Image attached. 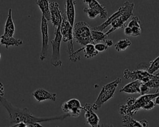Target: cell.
<instances>
[{"instance_id": "cell-1", "label": "cell", "mask_w": 159, "mask_h": 127, "mask_svg": "<svg viewBox=\"0 0 159 127\" xmlns=\"http://www.w3.org/2000/svg\"><path fill=\"white\" fill-rule=\"evenodd\" d=\"M0 102L7 110L11 123H23L25 125L33 123H40L44 121H49L53 120H63L69 117L67 113L60 116L52 117H37L34 115L27 108H21L14 107L7 99L4 97H0Z\"/></svg>"}, {"instance_id": "cell-2", "label": "cell", "mask_w": 159, "mask_h": 127, "mask_svg": "<svg viewBox=\"0 0 159 127\" xmlns=\"http://www.w3.org/2000/svg\"><path fill=\"white\" fill-rule=\"evenodd\" d=\"M159 95V90L158 89L155 93L140 95L137 99L129 97L125 103H121L119 106V113L124 116L132 117L139 110L144 109L147 103L153 100Z\"/></svg>"}, {"instance_id": "cell-3", "label": "cell", "mask_w": 159, "mask_h": 127, "mask_svg": "<svg viewBox=\"0 0 159 127\" xmlns=\"http://www.w3.org/2000/svg\"><path fill=\"white\" fill-rule=\"evenodd\" d=\"M91 27L85 22L80 21L73 27V37L80 45L84 46L88 44H94L91 33Z\"/></svg>"}, {"instance_id": "cell-4", "label": "cell", "mask_w": 159, "mask_h": 127, "mask_svg": "<svg viewBox=\"0 0 159 127\" xmlns=\"http://www.w3.org/2000/svg\"><path fill=\"white\" fill-rule=\"evenodd\" d=\"M122 79L120 77L116 79L112 82L105 84L101 89V90L96 100V101L91 104V108L93 110H98L101 105L108 101L110 99L113 97L116 88L121 82Z\"/></svg>"}, {"instance_id": "cell-5", "label": "cell", "mask_w": 159, "mask_h": 127, "mask_svg": "<svg viewBox=\"0 0 159 127\" xmlns=\"http://www.w3.org/2000/svg\"><path fill=\"white\" fill-rule=\"evenodd\" d=\"M122 7V14L116 18L111 24V28L105 33L107 37L109 34L114 32L116 30L123 28L125 25V22L133 15V11L134 8V3L130 2L129 1H125Z\"/></svg>"}, {"instance_id": "cell-6", "label": "cell", "mask_w": 159, "mask_h": 127, "mask_svg": "<svg viewBox=\"0 0 159 127\" xmlns=\"http://www.w3.org/2000/svg\"><path fill=\"white\" fill-rule=\"evenodd\" d=\"M60 31L61 35L62 41L68 43L67 52L69 55V59L73 61V55L75 51L74 50L73 43V27L67 20L65 14L62 15V22L60 25Z\"/></svg>"}, {"instance_id": "cell-7", "label": "cell", "mask_w": 159, "mask_h": 127, "mask_svg": "<svg viewBox=\"0 0 159 127\" xmlns=\"http://www.w3.org/2000/svg\"><path fill=\"white\" fill-rule=\"evenodd\" d=\"M60 28V26L55 29V37L50 42L52 46V54L50 63L51 64L55 67H61L62 66V61L60 59V45L62 37Z\"/></svg>"}, {"instance_id": "cell-8", "label": "cell", "mask_w": 159, "mask_h": 127, "mask_svg": "<svg viewBox=\"0 0 159 127\" xmlns=\"http://www.w3.org/2000/svg\"><path fill=\"white\" fill-rule=\"evenodd\" d=\"M124 77L125 79H131L134 81H138L142 84H145L150 79L154 78L155 75L150 74L145 69H137L130 71L125 69L124 71Z\"/></svg>"}, {"instance_id": "cell-9", "label": "cell", "mask_w": 159, "mask_h": 127, "mask_svg": "<svg viewBox=\"0 0 159 127\" xmlns=\"http://www.w3.org/2000/svg\"><path fill=\"white\" fill-rule=\"evenodd\" d=\"M40 30L42 33V48L40 53V61H43L47 58L49 48V37L48 21L43 16L41 18Z\"/></svg>"}, {"instance_id": "cell-10", "label": "cell", "mask_w": 159, "mask_h": 127, "mask_svg": "<svg viewBox=\"0 0 159 127\" xmlns=\"http://www.w3.org/2000/svg\"><path fill=\"white\" fill-rule=\"evenodd\" d=\"M62 110L71 117H78L81 110H83L80 102L76 99H71L67 102H63L61 106Z\"/></svg>"}, {"instance_id": "cell-11", "label": "cell", "mask_w": 159, "mask_h": 127, "mask_svg": "<svg viewBox=\"0 0 159 127\" xmlns=\"http://www.w3.org/2000/svg\"><path fill=\"white\" fill-rule=\"evenodd\" d=\"M49 8L50 12V20L53 27L56 29L60 26L62 22L61 10L58 3L55 1L49 2Z\"/></svg>"}, {"instance_id": "cell-12", "label": "cell", "mask_w": 159, "mask_h": 127, "mask_svg": "<svg viewBox=\"0 0 159 127\" xmlns=\"http://www.w3.org/2000/svg\"><path fill=\"white\" fill-rule=\"evenodd\" d=\"M84 110V117L87 123L91 127H100L99 118L91 108V104L86 103L83 106Z\"/></svg>"}, {"instance_id": "cell-13", "label": "cell", "mask_w": 159, "mask_h": 127, "mask_svg": "<svg viewBox=\"0 0 159 127\" xmlns=\"http://www.w3.org/2000/svg\"><path fill=\"white\" fill-rule=\"evenodd\" d=\"M32 95L37 102H42L47 100L55 101L57 99L56 94L50 92L42 88H39L35 90L32 93Z\"/></svg>"}, {"instance_id": "cell-14", "label": "cell", "mask_w": 159, "mask_h": 127, "mask_svg": "<svg viewBox=\"0 0 159 127\" xmlns=\"http://www.w3.org/2000/svg\"><path fill=\"white\" fill-rule=\"evenodd\" d=\"M76 1L67 0L65 1V15L70 25L73 27L75 20V8Z\"/></svg>"}, {"instance_id": "cell-15", "label": "cell", "mask_w": 159, "mask_h": 127, "mask_svg": "<svg viewBox=\"0 0 159 127\" xmlns=\"http://www.w3.org/2000/svg\"><path fill=\"white\" fill-rule=\"evenodd\" d=\"M122 123L124 127H148V122L146 120L140 121L135 120L132 117L124 116L122 119Z\"/></svg>"}, {"instance_id": "cell-16", "label": "cell", "mask_w": 159, "mask_h": 127, "mask_svg": "<svg viewBox=\"0 0 159 127\" xmlns=\"http://www.w3.org/2000/svg\"><path fill=\"white\" fill-rule=\"evenodd\" d=\"M83 2L86 4L88 6V7L94 10L96 12L98 13L101 19H105L107 17V12L106 9V7L99 4L97 1L96 0H84Z\"/></svg>"}, {"instance_id": "cell-17", "label": "cell", "mask_w": 159, "mask_h": 127, "mask_svg": "<svg viewBox=\"0 0 159 127\" xmlns=\"http://www.w3.org/2000/svg\"><path fill=\"white\" fill-rule=\"evenodd\" d=\"M15 33V25L12 17V9L10 8L8 11V15L4 27V32L3 35L6 37H12Z\"/></svg>"}, {"instance_id": "cell-18", "label": "cell", "mask_w": 159, "mask_h": 127, "mask_svg": "<svg viewBox=\"0 0 159 127\" xmlns=\"http://www.w3.org/2000/svg\"><path fill=\"white\" fill-rule=\"evenodd\" d=\"M142 83L138 81H134L125 85L120 89L119 92H124L127 94H140V87Z\"/></svg>"}, {"instance_id": "cell-19", "label": "cell", "mask_w": 159, "mask_h": 127, "mask_svg": "<svg viewBox=\"0 0 159 127\" xmlns=\"http://www.w3.org/2000/svg\"><path fill=\"white\" fill-rule=\"evenodd\" d=\"M23 42L22 40L17 39L10 37H6L3 35L0 36V46L4 45L6 48H8L11 46H19L22 45Z\"/></svg>"}, {"instance_id": "cell-20", "label": "cell", "mask_w": 159, "mask_h": 127, "mask_svg": "<svg viewBox=\"0 0 159 127\" xmlns=\"http://www.w3.org/2000/svg\"><path fill=\"white\" fill-rule=\"evenodd\" d=\"M122 7L120 6L117 9V11L116 12H114L112 15H111L104 22H103L102 24H101V25H99L97 27H93V28L94 30H98V31L102 32L107 26L111 25L112 24V22L122 14Z\"/></svg>"}, {"instance_id": "cell-21", "label": "cell", "mask_w": 159, "mask_h": 127, "mask_svg": "<svg viewBox=\"0 0 159 127\" xmlns=\"http://www.w3.org/2000/svg\"><path fill=\"white\" fill-rule=\"evenodd\" d=\"M141 25H142V23L139 17L137 16L132 17L131 20L129 22V23L127 25V26L132 29V36L137 37L140 35L142 32Z\"/></svg>"}, {"instance_id": "cell-22", "label": "cell", "mask_w": 159, "mask_h": 127, "mask_svg": "<svg viewBox=\"0 0 159 127\" xmlns=\"http://www.w3.org/2000/svg\"><path fill=\"white\" fill-rule=\"evenodd\" d=\"M83 50V53H84V56L85 58H91L94 56H95L96 55H98V52L96 50L95 48H94V45L93 44H88L86 46L81 48L80 50H77L76 51H75V56H78V53L81 51Z\"/></svg>"}, {"instance_id": "cell-23", "label": "cell", "mask_w": 159, "mask_h": 127, "mask_svg": "<svg viewBox=\"0 0 159 127\" xmlns=\"http://www.w3.org/2000/svg\"><path fill=\"white\" fill-rule=\"evenodd\" d=\"M36 4L39 6L40 9L42 16L45 17V19L47 21L50 20V12L49 8V2L47 0H37L36 1Z\"/></svg>"}, {"instance_id": "cell-24", "label": "cell", "mask_w": 159, "mask_h": 127, "mask_svg": "<svg viewBox=\"0 0 159 127\" xmlns=\"http://www.w3.org/2000/svg\"><path fill=\"white\" fill-rule=\"evenodd\" d=\"M91 37L93 40L94 45L98 43H100L101 42H105V41L107 40V37L105 33H104L103 32L98 31L91 28Z\"/></svg>"}, {"instance_id": "cell-25", "label": "cell", "mask_w": 159, "mask_h": 127, "mask_svg": "<svg viewBox=\"0 0 159 127\" xmlns=\"http://www.w3.org/2000/svg\"><path fill=\"white\" fill-rule=\"evenodd\" d=\"M131 44V41L128 38H125L123 40H120L117 42H116L114 45V48L117 51H124L126 50L129 46H130Z\"/></svg>"}, {"instance_id": "cell-26", "label": "cell", "mask_w": 159, "mask_h": 127, "mask_svg": "<svg viewBox=\"0 0 159 127\" xmlns=\"http://www.w3.org/2000/svg\"><path fill=\"white\" fill-rule=\"evenodd\" d=\"M158 70H159V56L154 60L150 62V65L147 71L150 74H153V73Z\"/></svg>"}, {"instance_id": "cell-27", "label": "cell", "mask_w": 159, "mask_h": 127, "mask_svg": "<svg viewBox=\"0 0 159 127\" xmlns=\"http://www.w3.org/2000/svg\"><path fill=\"white\" fill-rule=\"evenodd\" d=\"M150 89L152 88H159V73L155 74V77L150 79L148 82L144 84Z\"/></svg>"}, {"instance_id": "cell-28", "label": "cell", "mask_w": 159, "mask_h": 127, "mask_svg": "<svg viewBox=\"0 0 159 127\" xmlns=\"http://www.w3.org/2000/svg\"><path fill=\"white\" fill-rule=\"evenodd\" d=\"M83 11L84 13H86V14L87 15V16L91 19H95L98 14V13L97 12H96L94 10L88 7H86L83 9Z\"/></svg>"}, {"instance_id": "cell-29", "label": "cell", "mask_w": 159, "mask_h": 127, "mask_svg": "<svg viewBox=\"0 0 159 127\" xmlns=\"http://www.w3.org/2000/svg\"><path fill=\"white\" fill-rule=\"evenodd\" d=\"M94 48L96 49V50L99 53V52H102L105 51L106 50H107V46L102 43H98L94 45Z\"/></svg>"}, {"instance_id": "cell-30", "label": "cell", "mask_w": 159, "mask_h": 127, "mask_svg": "<svg viewBox=\"0 0 159 127\" xmlns=\"http://www.w3.org/2000/svg\"><path fill=\"white\" fill-rule=\"evenodd\" d=\"M140 95H144L148 94L150 89L148 87H147L146 85H145L144 84H142V85H140Z\"/></svg>"}, {"instance_id": "cell-31", "label": "cell", "mask_w": 159, "mask_h": 127, "mask_svg": "<svg viewBox=\"0 0 159 127\" xmlns=\"http://www.w3.org/2000/svg\"><path fill=\"white\" fill-rule=\"evenodd\" d=\"M124 34L125 35H127V36H132V29L129 27H128V26H125L124 27Z\"/></svg>"}, {"instance_id": "cell-32", "label": "cell", "mask_w": 159, "mask_h": 127, "mask_svg": "<svg viewBox=\"0 0 159 127\" xmlns=\"http://www.w3.org/2000/svg\"><path fill=\"white\" fill-rule=\"evenodd\" d=\"M26 127H43L42 125L40 124V123H29L25 125Z\"/></svg>"}, {"instance_id": "cell-33", "label": "cell", "mask_w": 159, "mask_h": 127, "mask_svg": "<svg viewBox=\"0 0 159 127\" xmlns=\"http://www.w3.org/2000/svg\"><path fill=\"white\" fill-rule=\"evenodd\" d=\"M4 95V86L2 82H0V97H3Z\"/></svg>"}, {"instance_id": "cell-34", "label": "cell", "mask_w": 159, "mask_h": 127, "mask_svg": "<svg viewBox=\"0 0 159 127\" xmlns=\"http://www.w3.org/2000/svg\"><path fill=\"white\" fill-rule=\"evenodd\" d=\"M105 45L107 46H111L112 45H113V42L112 40H110V39H107L106 41H105Z\"/></svg>"}, {"instance_id": "cell-35", "label": "cell", "mask_w": 159, "mask_h": 127, "mask_svg": "<svg viewBox=\"0 0 159 127\" xmlns=\"http://www.w3.org/2000/svg\"><path fill=\"white\" fill-rule=\"evenodd\" d=\"M100 127H114V126L111 123H103L100 125Z\"/></svg>"}, {"instance_id": "cell-36", "label": "cell", "mask_w": 159, "mask_h": 127, "mask_svg": "<svg viewBox=\"0 0 159 127\" xmlns=\"http://www.w3.org/2000/svg\"><path fill=\"white\" fill-rule=\"evenodd\" d=\"M154 99H155V102H154L155 105H159V95L157 96V97H155Z\"/></svg>"}, {"instance_id": "cell-37", "label": "cell", "mask_w": 159, "mask_h": 127, "mask_svg": "<svg viewBox=\"0 0 159 127\" xmlns=\"http://www.w3.org/2000/svg\"><path fill=\"white\" fill-rule=\"evenodd\" d=\"M1 53H0V59H1Z\"/></svg>"}, {"instance_id": "cell-38", "label": "cell", "mask_w": 159, "mask_h": 127, "mask_svg": "<svg viewBox=\"0 0 159 127\" xmlns=\"http://www.w3.org/2000/svg\"><path fill=\"white\" fill-rule=\"evenodd\" d=\"M57 127H58V126H57Z\"/></svg>"}]
</instances>
